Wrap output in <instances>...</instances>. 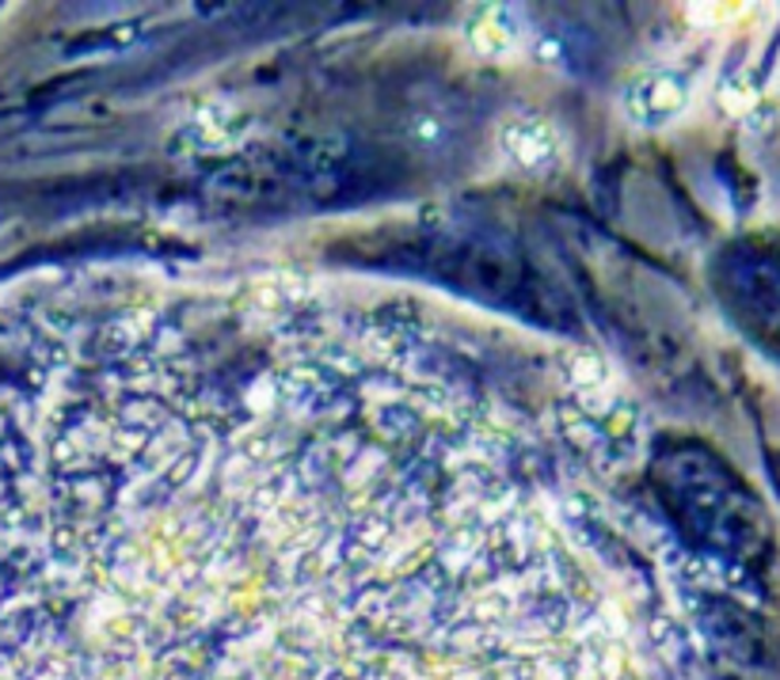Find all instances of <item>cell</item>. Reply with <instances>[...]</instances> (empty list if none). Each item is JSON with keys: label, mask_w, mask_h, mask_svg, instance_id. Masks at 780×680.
<instances>
[{"label": "cell", "mask_w": 780, "mask_h": 680, "mask_svg": "<svg viewBox=\"0 0 780 680\" xmlns=\"http://www.w3.org/2000/svg\"><path fill=\"white\" fill-rule=\"evenodd\" d=\"M355 255L373 259L377 266H392V270L426 274L442 286L487 300V305L521 316L529 323L568 327L560 293H548L545 281L526 263H514L507 252L484 244V240L426 229L389 232V236L377 232V236L355 244Z\"/></svg>", "instance_id": "1"}]
</instances>
